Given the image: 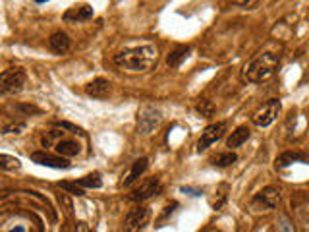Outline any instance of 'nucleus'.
<instances>
[{
  "label": "nucleus",
  "instance_id": "ddd939ff",
  "mask_svg": "<svg viewBox=\"0 0 309 232\" xmlns=\"http://www.w3.org/2000/svg\"><path fill=\"white\" fill-rule=\"evenodd\" d=\"M91 18H93V8L87 6V4L70 8L68 12L64 14V22H74V24H77V22H87Z\"/></svg>",
  "mask_w": 309,
  "mask_h": 232
},
{
  "label": "nucleus",
  "instance_id": "412c9836",
  "mask_svg": "<svg viewBox=\"0 0 309 232\" xmlns=\"http://www.w3.org/2000/svg\"><path fill=\"white\" fill-rule=\"evenodd\" d=\"M195 109H197L199 114H201V116H205V118H207V116H213V114H215V110H217L215 109V105L211 103L209 99H201L197 105H195Z\"/></svg>",
  "mask_w": 309,
  "mask_h": 232
},
{
  "label": "nucleus",
  "instance_id": "f8f14e48",
  "mask_svg": "<svg viewBox=\"0 0 309 232\" xmlns=\"http://www.w3.org/2000/svg\"><path fill=\"white\" fill-rule=\"evenodd\" d=\"M49 47L52 52H56V54H64V52L70 50L72 41H70V37L66 35L64 31H54L49 39Z\"/></svg>",
  "mask_w": 309,
  "mask_h": 232
},
{
  "label": "nucleus",
  "instance_id": "a878e982",
  "mask_svg": "<svg viewBox=\"0 0 309 232\" xmlns=\"http://www.w3.org/2000/svg\"><path fill=\"white\" fill-rule=\"evenodd\" d=\"M10 232H25V228L24 226H16V228H12Z\"/></svg>",
  "mask_w": 309,
  "mask_h": 232
},
{
  "label": "nucleus",
  "instance_id": "393cba45",
  "mask_svg": "<svg viewBox=\"0 0 309 232\" xmlns=\"http://www.w3.org/2000/svg\"><path fill=\"white\" fill-rule=\"evenodd\" d=\"M234 4L236 6H257V2H242V0H238Z\"/></svg>",
  "mask_w": 309,
  "mask_h": 232
},
{
  "label": "nucleus",
  "instance_id": "4468645a",
  "mask_svg": "<svg viewBox=\"0 0 309 232\" xmlns=\"http://www.w3.org/2000/svg\"><path fill=\"white\" fill-rule=\"evenodd\" d=\"M147 165L149 161L145 159V157H141V159H137L134 165H132V171L128 172V176L124 178L122 182H120V188H128V186H132V184L136 182L137 178L143 174V172L147 171Z\"/></svg>",
  "mask_w": 309,
  "mask_h": 232
},
{
  "label": "nucleus",
  "instance_id": "f257e3e1",
  "mask_svg": "<svg viewBox=\"0 0 309 232\" xmlns=\"http://www.w3.org/2000/svg\"><path fill=\"white\" fill-rule=\"evenodd\" d=\"M159 49L155 45H139L132 49H124L114 56V64L128 72H149L157 66Z\"/></svg>",
  "mask_w": 309,
  "mask_h": 232
},
{
  "label": "nucleus",
  "instance_id": "5701e85b",
  "mask_svg": "<svg viewBox=\"0 0 309 232\" xmlns=\"http://www.w3.org/2000/svg\"><path fill=\"white\" fill-rule=\"evenodd\" d=\"M58 186H60L62 190H68V192H70V194H74V196H83V190H81V186H79L77 182H75V184H72V182H60Z\"/></svg>",
  "mask_w": 309,
  "mask_h": 232
},
{
  "label": "nucleus",
  "instance_id": "423d86ee",
  "mask_svg": "<svg viewBox=\"0 0 309 232\" xmlns=\"http://www.w3.org/2000/svg\"><path fill=\"white\" fill-rule=\"evenodd\" d=\"M161 192H162L161 180H159V178H147V180H143V182L139 184L137 188L132 190L130 199H132V201H145L149 197L159 196Z\"/></svg>",
  "mask_w": 309,
  "mask_h": 232
},
{
  "label": "nucleus",
  "instance_id": "a211bd4d",
  "mask_svg": "<svg viewBox=\"0 0 309 232\" xmlns=\"http://www.w3.org/2000/svg\"><path fill=\"white\" fill-rule=\"evenodd\" d=\"M297 161H307V157L303 153H299V151H286L276 159V167H288V165L297 163Z\"/></svg>",
  "mask_w": 309,
  "mask_h": 232
},
{
  "label": "nucleus",
  "instance_id": "6e6552de",
  "mask_svg": "<svg viewBox=\"0 0 309 232\" xmlns=\"http://www.w3.org/2000/svg\"><path fill=\"white\" fill-rule=\"evenodd\" d=\"M226 132V122H215V124H209L205 130H203V134L199 137L197 141V151H205L207 147H211L215 141H219L221 137L224 135Z\"/></svg>",
  "mask_w": 309,
  "mask_h": 232
},
{
  "label": "nucleus",
  "instance_id": "7ed1b4c3",
  "mask_svg": "<svg viewBox=\"0 0 309 232\" xmlns=\"http://www.w3.org/2000/svg\"><path fill=\"white\" fill-rule=\"evenodd\" d=\"M162 120L161 110L153 105H145L137 110V132L141 135H149L151 132H155L159 128V124Z\"/></svg>",
  "mask_w": 309,
  "mask_h": 232
},
{
  "label": "nucleus",
  "instance_id": "b1692460",
  "mask_svg": "<svg viewBox=\"0 0 309 232\" xmlns=\"http://www.w3.org/2000/svg\"><path fill=\"white\" fill-rule=\"evenodd\" d=\"M278 232H294V226H292V222L286 219V217H282V219H280V222H278Z\"/></svg>",
  "mask_w": 309,
  "mask_h": 232
},
{
  "label": "nucleus",
  "instance_id": "f03ea898",
  "mask_svg": "<svg viewBox=\"0 0 309 232\" xmlns=\"http://www.w3.org/2000/svg\"><path fill=\"white\" fill-rule=\"evenodd\" d=\"M278 62L280 58L272 52H263L259 54L255 60L249 62V66H246L244 70V80L251 82V84H259V82H265L269 80L274 70L278 68Z\"/></svg>",
  "mask_w": 309,
  "mask_h": 232
},
{
  "label": "nucleus",
  "instance_id": "dca6fc26",
  "mask_svg": "<svg viewBox=\"0 0 309 232\" xmlns=\"http://www.w3.org/2000/svg\"><path fill=\"white\" fill-rule=\"evenodd\" d=\"M249 134H251V130L247 128V126H238L234 132L230 134V137L226 139V147H240L244 141H247L249 139Z\"/></svg>",
  "mask_w": 309,
  "mask_h": 232
},
{
  "label": "nucleus",
  "instance_id": "1a4fd4ad",
  "mask_svg": "<svg viewBox=\"0 0 309 232\" xmlns=\"http://www.w3.org/2000/svg\"><path fill=\"white\" fill-rule=\"evenodd\" d=\"M31 161L37 165H43V167H50V169H70V163L66 157H56V155H50L45 151L31 153Z\"/></svg>",
  "mask_w": 309,
  "mask_h": 232
},
{
  "label": "nucleus",
  "instance_id": "6ab92c4d",
  "mask_svg": "<svg viewBox=\"0 0 309 232\" xmlns=\"http://www.w3.org/2000/svg\"><path fill=\"white\" fill-rule=\"evenodd\" d=\"M236 161H238L236 153L228 151V153H221V155H217V157L213 159V165H215V167H221V169H224V167H230V165H234Z\"/></svg>",
  "mask_w": 309,
  "mask_h": 232
},
{
  "label": "nucleus",
  "instance_id": "4be33fe9",
  "mask_svg": "<svg viewBox=\"0 0 309 232\" xmlns=\"http://www.w3.org/2000/svg\"><path fill=\"white\" fill-rule=\"evenodd\" d=\"M0 167L4 171H10V169H20V161L16 157H10V155H0Z\"/></svg>",
  "mask_w": 309,
  "mask_h": 232
},
{
  "label": "nucleus",
  "instance_id": "aec40b11",
  "mask_svg": "<svg viewBox=\"0 0 309 232\" xmlns=\"http://www.w3.org/2000/svg\"><path fill=\"white\" fill-rule=\"evenodd\" d=\"M77 184H79L81 188H100V186H102V180H100L99 172H93V174H87L85 178H81Z\"/></svg>",
  "mask_w": 309,
  "mask_h": 232
},
{
  "label": "nucleus",
  "instance_id": "9d476101",
  "mask_svg": "<svg viewBox=\"0 0 309 232\" xmlns=\"http://www.w3.org/2000/svg\"><path fill=\"white\" fill-rule=\"evenodd\" d=\"M255 203L263 205L265 209H274L280 203V190L274 188V186H269V188L261 190L259 194L255 196Z\"/></svg>",
  "mask_w": 309,
  "mask_h": 232
},
{
  "label": "nucleus",
  "instance_id": "f3484780",
  "mask_svg": "<svg viewBox=\"0 0 309 232\" xmlns=\"http://www.w3.org/2000/svg\"><path fill=\"white\" fill-rule=\"evenodd\" d=\"M56 153L60 157H74L79 153V143H75L72 139H62L56 143Z\"/></svg>",
  "mask_w": 309,
  "mask_h": 232
},
{
  "label": "nucleus",
  "instance_id": "2eb2a0df",
  "mask_svg": "<svg viewBox=\"0 0 309 232\" xmlns=\"http://www.w3.org/2000/svg\"><path fill=\"white\" fill-rule=\"evenodd\" d=\"M189 52H191V47H189V45H178V47L166 56V64H168L170 68H178V66L189 56Z\"/></svg>",
  "mask_w": 309,
  "mask_h": 232
},
{
  "label": "nucleus",
  "instance_id": "9b49d317",
  "mask_svg": "<svg viewBox=\"0 0 309 232\" xmlns=\"http://www.w3.org/2000/svg\"><path fill=\"white\" fill-rule=\"evenodd\" d=\"M85 93L89 97H95V99L109 97V93H111V82L105 80V78H97V80L89 82L85 86Z\"/></svg>",
  "mask_w": 309,
  "mask_h": 232
},
{
  "label": "nucleus",
  "instance_id": "20e7f679",
  "mask_svg": "<svg viewBox=\"0 0 309 232\" xmlns=\"http://www.w3.org/2000/svg\"><path fill=\"white\" fill-rule=\"evenodd\" d=\"M27 73L24 68H10L2 72V93H20L24 89Z\"/></svg>",
  "mask_w": 309,
  "mask_h": 232
},
{
  "label": "nucleus",
  "instance_id": "39448f33",
  "mask_svg": "<svg viewBox=\"0 0 309 232\" xmlns=\"http://www.w3.org/2000/svg\"><path fill=\"white\" fill-rule=\"evenodd\" d=\"M149 220V209L143 205H137L134 207L124 219V226L122 232H139Z\"/></svg>",
  "mask_w": 309,
  "mask_h": 232
},
{
  "label": "nucleus",
  "instance_id": "0eeeda50",
  "mask_svg": "<svg viewBox=\"0 0 309 232\" xmlns=\"http://www.w3.org/2000/svg\"><path fill=\"white\" fill-rule=\"evenodd\" d=\"M278 112H280V101L271 99V101H267L265 105H261L259 109L255 110V114H253V124H255V126H269V124L278 116Z\"/></svg>",
  "mask_w": 309,
  "mask_h": 232
}]
</instances>
